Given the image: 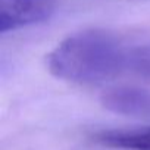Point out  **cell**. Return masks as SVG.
Returning <instances> with one entry per match:
<instances>
[{
  "instance_id": "cell-1",
  "label": "cell",
  "mask_w": 150,
  "mask_h": 150,
  "mask_svg": "<svg viewBox=\"0 0 150 150\" xmlns=\"http://www.w3.org/2000/svg\"><path fill=\"white\" fill-rule=\"evenodd\" d=\"M56 78L96 86L122 77L150 81V38L90 28L62 40L47 56Z\"/></svg>"
},
{
  "instance_id": "cell-2",
  "label": "cell",
  "mask_w": 150,
  "mask_h": 150,
  "mask_svg": "<svg viewBox=\"0 0 150 150\" xmlns=\"http://www.w3.org/2000/svg\"><path fill=\"white\" fill-rule=\"evenodd\" d=\"M53 12L54 0H0V33L44 22Z\"/></svg>"
},
{
  "instance_id": "cell-3",
  "label": "cell",
  "mask_w": 150,
  "mask_h": 150,
  "mask_svg": "<svg viewBox=\"0 0 150 150\" xmlns=\"http://www.w3.org/2000/svg\"><path fill=\"white\" fill-rule=\"evenodd\" d=\"M102 105L115 113L125 116H150V91L137 87H113L100 97Z\"/></svg>"
},
{
  "instance_id": "cell-4",
  "label": "cell",
  "mask_w": 150,
  "mask_h": 150,
  "mask_svg": "<svg viewBox=\"0 0 150 150\" xmlns=\"http://www.w3.org/2000/svg\"><path fill=\"white\" fill-rule=\"evenodd\" d=\"M94 140L115 150H150V125L103 129L96 132Z\"/></svg>"
}]
</instances>
